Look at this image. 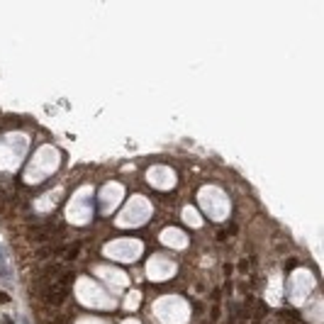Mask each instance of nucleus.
<instances>
[{"mask_svg": "<svg viewBox=\"0 0 324 324\" xmlns=\"http://www.w3.org/2000/svg\"><path fill=\"white\" fill-rule=\"evenodd\" d=\"M39 139V136H37ZM0 200L34 324H319L317 268L249 183L188 151L66 166L49 139Z\"/></svg>", "mask_w": 324, "mask_h": 324, "instance_id": "nucleus-1", "label": "nucleus"}]
</instances>
